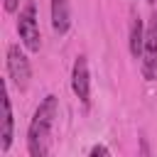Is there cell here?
<instances>
[{"label":"cell","instance_id":"4","mask_svg":"<svg viewBox=\"0 0 157 157\" xmlns=\"http://www.w3.org/2000/svg\"><path fill=\"white\" fill-rule=\"evenodd\" d=\"M7 74H10L12 83L17 86V91H27L29 78H32V69H29V59L20 49V44L7 47Z\"/></svg>","mask_w":157,"mask_h":157},{"label":"cell","instance_id":"10","mask_svg":"<svg viewBox=\"0 0 157 157\" xmlns=\"http://www.w3.org/2000/svg\"><path fill=\"white\" fill-rule=\"evenodd\" d=\"M2 5H5V12H17L20 0H2Z\"/></svg>","mask_w":157,"mask_h":157},{"label":"cell","instance_id":"6","mask_svg":"<svg viewBox=\"0 0 157 157\" xmlns=\"http://www.w3.org/2000/svg\"><path fill=\"white\" fill-rule=\"evenodd\" d=\"M15 137V118H12V103L7 91H2V128H0V152H7Z\"/></svg>","mask_w":157,"mask_h":157},{"label":"cell","instance_id":"7","mask_svg":"<svg viewBox=\"0 0 157 157\" xmlns=\"http://www.w3.org/2000/svg\"><path fill=\"white\" fill-rule=\"evenodd\" d=\"M145 22L140 15H132L130 20V39H128V47H130V54L132 59H140L142 56V44H145Z\"/></svg>","mask_w":157,"mask_h":157},{"label":"cell","instance_id":"9","mask_svg":"<svg viewBox=\"0 0 157 157\" xmlns=\"http://www.w3.org/2000/svg\"><path fill=\"white\" fill-rule=\"evenodd\" d=\"M88 155H91V157H98V155H101V157H108V155H110V150H108L105 145H93V147L88 150Z\"/></svg>","mask_w":157,"mask_h":157},{"label":"cell","instance_id":"8","mask_svg":"<svg viewBox=\"0 0 157 157\" xmlns=\"http://www.w3.org/2000/svg\"><path fill=\"white\" fill-rule=\"evenodd\" d=\"M69 0H52V27L56 34H66L69 32Z\"/></svg>","mask_w":157,"mask_h":157},{"label":"cell","instance_id":"3","mask_svg":"<svg viewBox=\"0 0 157 157\" xmlns=\"http://www.w3.org/2000/svg\"><path fill=\"white\" fill-rule=\"evenodd\" d=\"M140 66H142L145 81H155L157 78V12L150 15L147 27H145V44H142Z\"/></svg>","mask_w":157,"mask_h":157},{"label":"cell","instance_id":"11","mask_svg":"<svg viewBox=\"0 0 157 157\" xmlns=\"http://www.w3.org/2000/svg\"><path fill=\"white\" fill-rule=\"evenodd\" d=\"M147 2H155V0H147Z\"/></svg>","mask_w":157,"mask_h":157},{"label":"cell","instance_id":"5","mask_svg":"<svg viewBox=\"0 0 157 157\" xmlns=\"http://www.w3.org/2000/svg\"><path fill=\"white\" fill-rule=\"evenodd\" d=\"M71 91H74V96L83 105H88V101H91V78H88V61H86L83 54H78L74 59V66H71Z\"/></svg>","mask_w":157,"mask_h":157},{"label":"cell","instance_id":"2","mask_svg":"<svg viewBox=\"0 0 157 157\" xmlns=\"http://www.w3.org/2000/svg\"><path fill=\"white\" fill-rule=\"evenodd\" d=\"M17 34H20V42L25 44V49L29 52H39L42 47V34H39V25H37V7L34 2L29 0L20 15H17Z\"/></svg>","mask_w":157,"mask_h":157},{"label":"cell","instance_id":"1","mask_svg":"<svg viewBox=\"0 0 157 157\" xmlns=\"http://www.w3.org/2000/svg\"><path fill=\"white\" fill-rule=\"evenodd\" d=\"M56 110H59V98L54 93H49L39 101V105L29 120V128H27V152L32 157H44L49 152V132H52Z\"/></svg>","mask_w":157,"mask_h":157}]
</instances>
